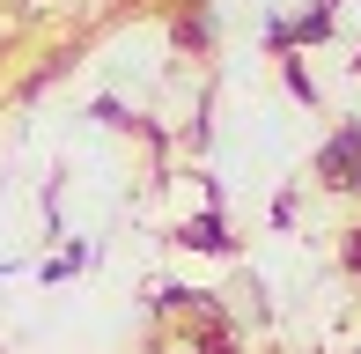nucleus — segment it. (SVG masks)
Wrapping results in <instances>:
<instances>
[{
	"instance_id": "obj_1",
	"label": "nucleus",
	"mask_w": 361,
	"mask_h": 354,
	"mask_svg": "<svg viewBox=\"0 0 361 354\" xmlns=\"http://www.w3.org/2000/svg\"><path fill=\"white\" fill-rule=\"evenodd\" d=\"M317 177H324L332 192H361V118H347V126L317 148Z\"/></svg>"
},
{
	"instance_id": "obj_2",
	"label": "nucleus",
	"mask_w": 361,
	"mask_h": 354,
	"mask_svg": "<svg viewBox=\"0 0 361 354\" xmlns=\"http://www.w3.org/2000/svg\"><path fill=\"white\" fill-rule=\"evenodd\" d=\"M332 15H339V0H317V8H310V15H295V23H281V15H273V23H266V44H273V52H295V44H324V37H332Z\"/></svg>"
},
{
	"instance_id": "obj_3",
	"label": "nucleus",
	"mask_w": 361,
	"mask_h": 354,
	"mask_svg": "<svg viewBox=\"0 0 361 354\" xmlns=\"http://www.w3.org/2000/svg\"><path fill=\"white\" fill-rule=\"evenodd\" d=\"M177 244L185 251H207V259H228L236 251V236H228V221H221V207H207V214H192V221H177Z\"/></svg>"
},
{
	"instance_id": "obj_4",
	"label": "nucleus",
	"mask_w": 361,
	"mask_h": 354,
	"mask_svg": "<svg viewBox=\"0 0 361 354\" xmlns=\"http://www.w3.org/2000/svg\"><path fill=\"white\" fill-rule=\"evenodd\" d=\"M170 44H177V52H207V44H214V0H177Z\"/></svg>"
},
{
	"instance_id": "obj_5",
	"label": "nucleus",
	"mask_w": 361,
	"mask_h": 354,
	"mask_svg": "<svg viewBox=\"0 0 361 354\" xmlns=\"http://www.w3.org/2000/svg\"><path fill=\"white\" fill-rule=\"evenodd\" d=\"M89 259H96V244H81V236H74V244H67V251H59V259H44L37 273H44V288H52V281H74V273H81V266H89Z\"/></svg>"
},
{
	"instance_id": "obj_6",
	"label": "nucleus",
	"mask_w": 361,
	"mask_h": 354,
	"mask_svg": "<svg viewBox=\"0 0 361 354\" xmlns=\"http://www.w3.org/2000/svg\"><path fill=\"white\" fill-rule=\"evenodd\" d=\"M281 67H288V89H295V96H302V104H310V96H317V89H310V74H302V59H281Z\"/></svg>"
},
{
	"instance_id": "obj_7",
	"label": "nucleus",
	"mask_w": 361,
	"mask_h": 354,
	"mask_svg": "<svg viewBox=\"0 0 361 354\" xmlns=\"http://www.w3.org/2000/svg\"><path fill=\"white\" fill-rule=\"evenodd\" d=\"M347 266H361V229H354V244H347Z\"/></svg>"
},
{
	"instance_id": "obj_8",
	"label": "nucleus",
	"mask_w": 361,
	"mask_h": 354,
	"mask_svg": "<svg viewBox=\"0 0 361 354\" xmlns=\"http://www.w3.org/2000/svg\"><path fill=\"white\" fill-rule=\"evenodd\" d=\"M354 354H361V347H354Z\"/></svg>"
}]
</instances>
